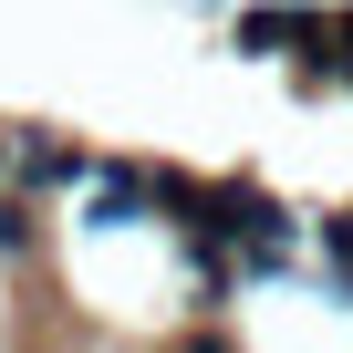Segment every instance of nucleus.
<instances>
[{
  "instance_id": "7ed1b4c3",
  "label": "nucleus",
  "mask_w": 353,
  "mask_h": 353,
  "mask_svg": "<svg viewBox=\"0 0 353 353\" xmlns=\"http://www.w3.org/2000/svg\"><path fill=\"white\" fill-rule=\"evenodd\" d=\"M176 353H239L229 332H188V343H176Z\"/></svg>"
},
{
  "instance_id": "f257e3e1",
  "label": "nucleus",
  "mask_w": 353,
  "mask_h": 353,
  "mask_svg": "<svg viewBox=\"0 0 353 353\" xmlns=\"http://www.w3.org/2000/svg\"><path fill=\"white\" fill-rule=\"evenodd\" d=\"M83 166H94V156H83V145H63V135H42V125H21V135H11V176H21V188H73Z\"/></svg>"
},
{
  "instance_id": "f03ea898",
  "label": "nucleus",
  "mask_w": 353,
  "mask_h": 353,
  "mask_svg": "<svg viewBox=\"0 0 353 353\" xmlns=\"http://www.w3.org/2000/svg\"><path fill=\"white\" fill-rule=\"evenodd\" d=\"M21 250H32V208H21V198H0V260H21Z\"/></svg>"
},
{
  "instance_id": "20e7f679",
  "label": "nucleus",
  "mask_w": 353,
  "mask_h": 353,
  "mask_svg": "<svg viewBox=\"0 0 353 353\" xmlns=\"http://www.w3.org/2000/svg\"><path fill=\"white\" fill-rule=\"evenodd\" d=\"M0 176H11V135H0Z\"/></svg>"
}]
</instances>
